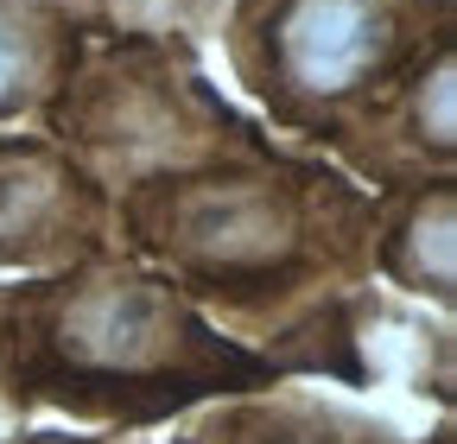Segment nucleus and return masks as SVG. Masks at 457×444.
I'll return each instance as SVG.
<instances>
[{"mask_svg":"<svg viewBox=\"0 0 457 444\" xmlns=\"http://www.w3.org/2000/svg\"><path fill=\"white\" fill-rule=\"evenodd\" d=\"M286 368L204 317L159 267L108 248L51 280L0 286V394L102 425H153L204 400L254 394Z\"/></svg>","mask_w":457,"mask_h":444,"instance_id":"f257e3e1","label":"nucleus"},{"mask_svg":"<svg viewBox=\"0 0 457 444\" xmlns=\"http://www.w3.org/2000/svg\"><path fill=\"white\" fill-rule=\"evenodd\" d=\"M108 191L51 140L0 134V267H71L108 248Z\"/></svg>","mask_w":457,"mask_h":444,"instance_id":"7ed1b4c3","label":"nucleus"},{"mask_svg":"<svg viewBox=\"0 0 457 444\" xmlns=\"http://www.w3.org/2000/svg\"><path fill=\"white\" fill-rule=\"evenodd\" d=\"M400 197L394 216L381 210L375 222V273H387L394 286L407 292H432L438 305H451V178H426V185H407V191H387Z\"/></svg>","mask_w":457,"mask_h":444,"instance_id":"423d86ee","label":"nucleus"},{"mask_svg":"<svg viewBox=\"0 0 457 444\" xmlns=\"http://www.w3.org/2000/svg\"><path fill=\"white\" fill-rule=\"evenodd\" d=\"M185 444H407L387 425H369L343 407H324L305 387H254L216 407Z\"/></svg>","mask_w":457,"mask_h":444,"instance_id":"39448f33","label":"nucleus"},{"mask_svg":"<svg viewBox=\"0 0 457 444\" xmlns=\"http://www.w3.org/2000/svg\"><path fill=\"white\" fill-rule=\"evenodd\" d=\"M83 51L89 32L71 0H0V127L45 121Z\"/></svg>","mask_w":457,"mask_h":444,"instance_id":"20e7f679","label":"nucleus"},{"mask_svg":"<svg viewBox=\"0 0 457 444\" xmlns=\"http://www.w3.org/2000/svg\"><path fill=\"white\" fill-rule=\"evenodd\" d=\"M451 45V0H236L228 70L273 127L337 146Z\"/></svg>","mask_w":457,"mask_h":444,"instance_id":"f03ea898","label":"nucleus"},{"mask_svg":"<svg viewBox=\"0 0 457 444\" xmlns=\"http://www.w3.org/2000/svg\"><path fill=\"white\" fill-rule=\"evenodd\" d=\"M20 444H121V438H57V432H38V438H20Z\"/></svg>","mask_w":457,"mask_h":444,"instance_id":"0eeeda50","label":"nucleus"}]
</instances>
